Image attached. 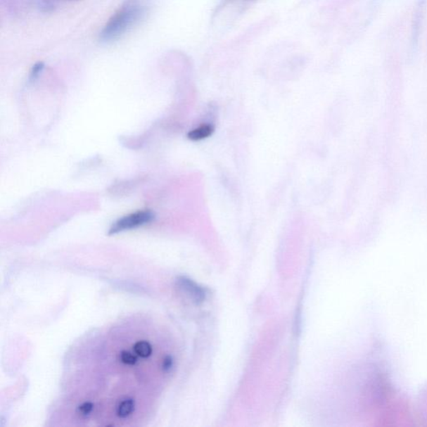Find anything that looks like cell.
I'll return each mask as SVG.
<instances>
[{
	"label": "cell",
	"instance_id": "cell-7",
	"mask_svg": "<svg viewBox=\"0 0 427 427\" xmlns=\"http://www.w3.org/2000/svg\"><path fill=\"white\" fill-rule=\"evenodd\" d=\"M120 361L127 365L132 366L137 362V357L132 352L124 350L120 353Z\"/></svg>",
	"mask_w": 427,
	"mask_h": 427
},
{
	"label": "cell",
	"instance_id": "cell-5",
	"mask_svg": "<svg viewBox=\"0 0 427 427\" xmlns=\"http://www.w3.org/2000/svg\"><path fill=\"white\" fill-rule=\"evenodd\" d=\"M134 410V402L132 399L125 400L117 408V415L120 418H127L132 414Z\"/></svg>",
	"mask_w": 427,
	"mask_h": 427
},
{
	"label": "cell",
	"instance_id": "cell-8",
	"mask_svg": "<svg viewBox=\"0 0 427 427\" xmlns=\"http://www.w3.org/2000/svg\"><path fill=\"white\" fill-rule=\"evenodd\" d=\"M94 404L91 402H84L78 407V413L80 416H87L93 411Z\"/></svg>",
	"mask_w": 427,
	"mask_h": 427
},
{
	"label": "cell",
	"instance_id": "cell-4",
	"mask_svg": "<svg viewBox=\"0 0 427 427\" xmlns=\"http://www.w3.org/2000/svg\"><path fill=\"white\" fill-rule=\"evenodd\" d=\"M213 132L214 128L211 125H200V127L191 130L188 134V138L191 139V141H200V139L209 137Z\"/></svg>",
	"mask_w": 427,
	"mask_h": 427
},
{
	"label": "cell",
	"instance_id": "cell-2",
	"mask_svg": "<svg viewBox=\"0 0 427 427\" xmlns=\"http://www.w3.org/2000/svg\"><path fill=\"white\" fill-rule=\"evenodd\" d=\"M155 219V214L151 210L137 211L119 219L110 229L109 235H115L120 232L132 230L151 223Z\"/></svg>",
	"mask_w": 427,
	"mask_h": 427
},
{
	"label": "cell",
	"instance_id": "cell-1",
	"mask_svg": "<svg viewBox=\"0 0 427 427\" xmlns=\"http://www.w3.org/2000/svg\"><path fill=\"white\" fill-rule=\"evenodd\" d=\"M146 11L139 0H129L108 21L100 35L101 42L110 43L120 39L145 17Z\"/></svg>",
	"mask_w": 427,
	"mask_h": 427
},
{
	"label": "cell",
	"instance_id": "cell-10",
	"mask_svg": "<svg viewBox=\"0 0 427 427\" xmlns=\"http://www.w3.org/2000/svg\"><path fill=\"white\" fill-rule=\"evenodd\" d=\"M172 367V357H165L163 362V369L165 371H169Z\"/></svg>",
	"mask_w": 427,
	"mask_h": 427
},
{
	"label": "cell",
	"instance_id": "cell-6",
	"mask_svg": "<svg viewBox=\"0 0 427 427\" xmlns=\"http://www.w3.org/2000/svg\"><path fill=\"white\" fill-rule=\"evenodd\" d=\"M134 352L139 357L147 358L151 356L152 347L147 341H138V343L134 345Z\"/></svg>",
	"mask_w": 427,
	"mask_h": 427
},
{
	"label": "cell",
	"instance_id": "cell-3",
	"mask_svg": "<svg viewBox=\"0 0 427 427\" xmlns=\"http://www.w3.org/2000/svg\"><path fill=\"white\" fill-rule=\"evenodd\" d=\"M177 287L184 294H186L195 301H199L204 298V292L198 286L195 282L186 277H179L177 281Z\"/></svg>",
	"mask_w": 427,
	"mask_h": 427
},
{
	"label": "cell",
	"instance_id": "cell-9",
	"mask_svg": "<svg viewBox=\"0 0 427 427\" xmlns=\"http://www.w3.org/2000/svg\"><path fill=\"white\" fill-rule=\"evenodd\" d=\"M44 68V63L39 62L37 64L33 66L32 71H31L30 74V79L34 80L38 77L40 73H42V70Z\"/></svg>",
	"mask_w": 427,
	"mask_h": 427
}]
</instances>
